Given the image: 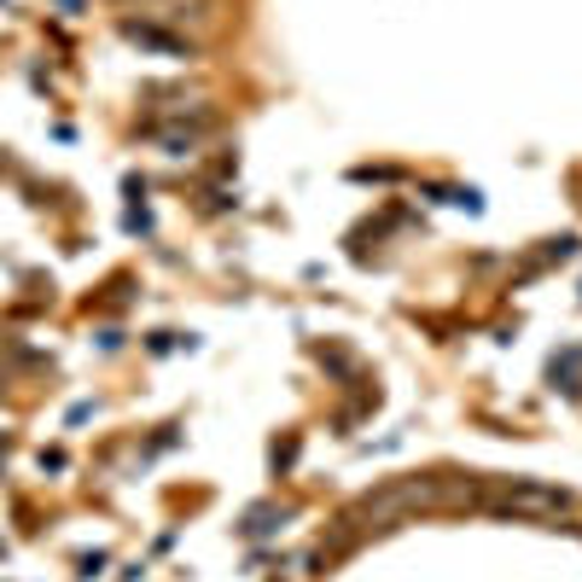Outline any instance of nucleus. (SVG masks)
Listing matches in <instances>:
<instances>
[{
	"instance_id": "obj_2",
	"label": "nucleus",
	"mask_w": 582,
	"mask_h": 582,
	"mask_svg": "<svg viewBox=\"0 0 582 582\" xmlns=\"http://www.w3.org/2000/svg\"><path fill=\"white\" fill-rule=\"evenodd\" d=\"M425 502H436V484H431V477H420V484H390V489L373 495V502H362L356 518H373V530H379L385 518H402V513L425 507Z\"/></svg>"
},
{
	"instance_id": "obj_1",
	"label": "nucleus",
	"mask_w": 582,
	"mask_h": 582,
	"mask_svg": "<svg viewBox=\"0 0 582 582\" xmlns=\"http://www.w3.org/2000/svg\"><path fill=\"white\" fill-rule=\"evenodd\" d=\"M484 507L489 513H518V518H559L571 507V495L553 489V484H536V477H507V484L484 489Z\"/></svg>"
}]
</instances>
